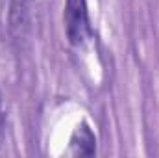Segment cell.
<instances>
[{
	"mask_svg": "<svg viewBox=\"0 0 159 158\" xmlns=\"http://www.w3.org/2000/svg\"><path fill=\"white\" fill-rule=\"evenodd\" d=\"M2 125H4V121H2V112H0V138H2Z\"/></svg>",
	"mask_w": 159,
	"mask_h": 158,
	"instance_id": "obj_3",
	"label": "cell"
},
{
	"mask_svg": "<svg viewBox=\"0 0 159 158\" xmlns=\"http://www.w3.org/2000/svg\"><path fill=\"white\" fill-rule=\"evenodd\" d=\"M94 143H96L94 134L91 132V128L85 123H81L76 128L74 136L70 138V153L72 155H80V156L93 155L94 153Z\"/></svg>",
	"mask_w": 159,
	"mask_h": 158,
	"instance_id": "obj_2",
	"label": "cell"
},
{
	"mask_svg": "<svg viewBox=\"0 0 159 158\" xmlns=\"http://www.w3.org/2000/svg\"><path fill=\"white\" fill-rule=\"evenodd\" d=\"M65 32L69 41L80 47L91 36V24H89V11H87V0H67L65 2Z\"/></svg>",
	"mask_w": 159,
	"mask_h": 158,
	"instance_id": "obj_1",
	"label": "cell"
}]
</instances>
